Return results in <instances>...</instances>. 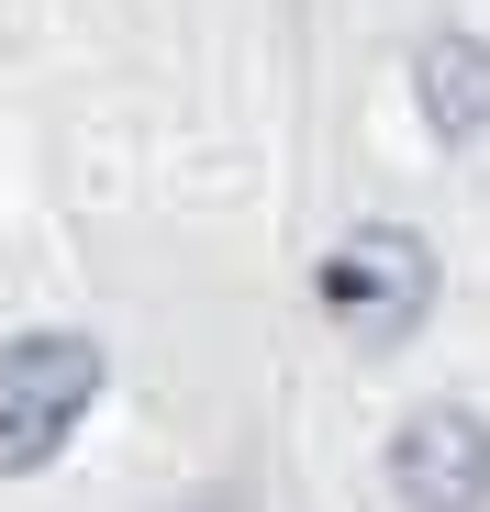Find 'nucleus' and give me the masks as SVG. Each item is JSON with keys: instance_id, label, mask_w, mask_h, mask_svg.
<instances>
[{"instance_id": "f257e3e1", "label": "nucleus", "mask_w": 490, "mask_h": 512, "mask_svg": "<svg viewBox=\"0 0 490 512\" xmlns=\"http://www.w3.org/2000/svg\"><path fill=\"white\" fill-rule=\"evenodd\" d=\"M101 379L112 368H101L90 334H12V346H0V468L34 479L78 423H90Z\"/></svg>"}, {"instance_id": "f03ea898", "label": "nucleus", "mask_w": 490, "mask_h": 512, "mask_svg": "<svg viewBox=\"0 0 490 512\" xmlns=\"http://www.w3.org/2000/svg\"><path fill=\"white\" fill-rule=\"evenodd\" d=\"M323 312H335L357 346H401L424 312H435V256L401 234V223H368V234H346L335 256H323Z\"/></svg>"}, {"instance_id": "7ed1b4c3", "label": "nucleus", "mask_w": 490, "mask_h": 512, "mask_svg": "<svg viewBox=\"0 0 490 512\" xmlns=\"http://www.w3.org/2000/svg\"><path fill=\"white\" fill-rule=\"evenodd\" d=\"M390 490L401 512H490V423L468 401H424L390 435Z\"/></svg>"}, {"instance_id": "20e7f679", "label": "nucleus", "mask_w": 490, "mask_h": 512, "mask_svg": "<svg viewBox=\"0 0 490 512\" xmlns=\"http://www.w3.org/2000/svg\"><path fill=\"white\" fill-rule=\"evenodd\" d=\"M413 101H424V123L457 145V134H490V45L479 34H446V45H424L413 56Z\"/></svg>"}]
</instances>
